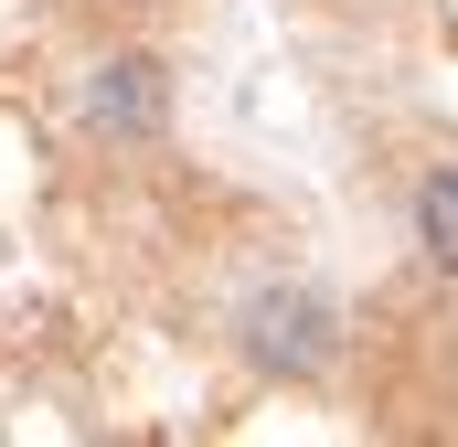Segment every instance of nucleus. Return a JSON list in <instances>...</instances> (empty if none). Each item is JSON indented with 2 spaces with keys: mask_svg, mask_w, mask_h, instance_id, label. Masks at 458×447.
I'll list each match as a JSON object with an SVG mask.
<instances>
[{
  "mask_svg": "<svg viewBox=\"0 0 458 447\" xmlns=\"http://www.w3.org/2000/svg\"><path fill=\"white\" fill-rule=\"evenodd\" d=\"M234 341H245V362H256V373L310 384V373H331V362H342V309H331L320 288H256V299H245V320H234Z\"/></svg>",
  "mask_w": 458,
  "mask_h": 447,
  "instance_id": "1",
  "label": "nucleus"
},
{
  "mask_svg": "<svg viewBox=\"0 0 458 447\" xmlns=\"http://www.w3.org/2000/svg\"><path fill=\"white\" fill-rule=\"evenodd\" d=\"M86 128L97 139H160L171 128V64L160 54H107L86 75Z\"/></svg>",
  "mask_w": 458,
  "mask_h": 447,
  "instance_id": "2",
  "label": "nucleus"
},
{
  "mask_svg": "<svg viewBox=\"0 0 458 447\" xmlns=\"http://www.w3.org/2000/svg\"><path fill=\"white\" fill-rule=\"evenodd\" d=\"M416 234H427V256L458 277V171H437V181L416 192Z\"/></svg>",
  "mask_w": 458,
  "mask_h": 447,
  "instance_id": "3",
  "label": "nucleus"
}]
</instances>
